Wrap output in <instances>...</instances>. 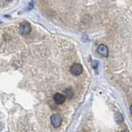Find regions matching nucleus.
Returning a JSON list of instances; mask_svg holds the SVG:
<instances>
[{
    "label": "nucleus",
    "mask_w": 132,
    "mask_h": 132,
    "mask_svg": "<svg viewBox=\"0 0 132 132\" xmlns=\"http://www.w3.org/2000/svg\"><path fill=\"white\" fill-rule=\"evenodd\" d=\"M51 124L53 125L54 127H60L61 123H62V118L60 115L58 114H53L51 117Z\"/></svg>",
    "instance_id": "obj_1"
},
{
    "label": "nucleus",
    "mask_w": 132,
    "mask_h": 132,
    "mask_svg": "<svg viewBox=\"0 0 132 132\" xmlns=\"http://www.w3.org/2000/svg\"><path fill=\"white\" fill-rule=\"evenodd\" d=\"M82 66L80 64H73L71 67H70V72H71L74 75H79L82 73Z\"/></svg>",
    "instance_id": "obj_2"
},
{
    "label": "nucleus",
    "mask_w": 132,
    "mask_h": 132,
    "mask_svg": "<svg viewBox=\"0 0 132 132\" xmlns=\"http://www.w3.org/2000/svg\"><path fill=\"white\" fill-rule=\"evenodd\" d=\"M20 29H21V31H22V33L23 35H28L31 31V27L28 22H24L21 24Z\"/></svg>",
    "instance_id": "obj_3"
},
{
    "label": "nucleus",
    "mask_w": 132,
    "mask_h": 132,
    "mask_svg": "<svg viewBox=\"0 0 132 132\" xmlns=\"http://www.w3.org/2000/svg\"><path fill=\"white\" fill-rule=\"evenodd\" d=\"M97 52L103 57H107L109 55L108 48H107L106 45H103V44L99 45V46L97 47Z\"/></svg>",
    "instance_id": "obj_4"
},
{
    "label": "nucleus",
    "mask_w": 132,
    "mask_h": 132,
    "mask_svg": "<svg viewBox=\"0 0 132 132\" xmlns=\"http://www.w3.org/2000/svg\"><path fill=\"white\" fill-rule=\"evenodd\" d=\"M54 100L57 104H63L65 102V96L61 93H56L54 96Z\"/></svg>",
    "instance_id": "obj_5"
},
{
    "label": "nucleus",
    "mask_w": 132,
    "mask_h": 132,
    "mask_svg": "<svg viewBox=\"0 0 132 132\" xmlns=\"http://www.w3.org/2000/svg\"><path fill=\"white\" fill-rule=\"evenodd\" d=\"M64 94H65V97L71 99L73 97V91L71 88H68L64 91Z\"/></svg>",
    "instance_id": "obj_6"
},
{
    "label": "nucleus",
    "mask_w": 132,
    "mask_h": 132,
    "mask_svg": "<svg viewBox=\"0 0 132 132\" xmlns=\"http://www.w3.org/2000/svg\"><path fill=\"white\" fill-rule=\"evenodd\" d=\"M123 121H124L123 116L121 114H120V113L117 114V116H116V121H117L118 124H121V123L123 122Z\"/></svg>",
    "instance_id": "obj_7"
},
{
    "label": "nucleus",
    "mask_w": 132,
    "mask_h": 132,
    "mask_svg": "<svg viewBox=\"0 0 132 132\" xmlns=\"http://www.w3.org/2000/svg\"><path fill=\"white\" fill-rule=\"evenodd\" d=\"M29 7H28V8H27V10H31L32 8H33V7H34V2L33 1H31L30 2V3H29V5H28Z\"/></svg>",
    "instance_id": "obj_8"
},
{
    "label": "nucleus",
    "mask_w": 132,
    "mask_h": 132,
    "mask_svg": "<svg viewBox=\"0 0 132 132\" xmlns=\"http://www.w3.org/2000/svg\"><path fill=\"white\" fill-rule=\"evenodd\" d=\"M97 64H98V62H97V61H96V60L93 61V67L94 69L97 68Z\"/></svg>",
    "instance_id": "obj_9"
},
{
    "label": "nucleus",
    "mask_w": 132,
    "mask_h": 132,
    "mask_svg": "<svg viewBox=\"0 0 132 132\" xmlns=\"http://www.w3.org/2000/svg\"><path fill=\"white\" fill-rule=\"evenodd\" d=\"M130 113H131V115H132V104H131V106H130Z\"/></svg>",
    "instance_id": "obj_10"
},
{
    "label": "nucleus",
    "mask_w": 132,
    "mask_h": 132,
    "mask_svg": "<svg viewBox=\"0 0 132 132\" xmlns=\"http://www.w3.org/2000/svg\"><path fill=\"white\" fill-rule=\"evenodd\" d=\"M121 132H128V131H126V130H122Z\"/></svg>",
    "instance_id": "obj_11"
},
{
    "label": "nucleus",
    "mask_w": 132,
    "mask_h": 132,
    "mask_svg": "<svg viewBox=\"0 0 132 132\" xmlns=\"http://www.w3.org/2000/svg\"><path fill=\"white\" fill-rule=\"evenodd\" d=\"M1 23H2V22H0V24H1Z\"/></svg>",
    "instance_id": "obj_12"
}]
</instances>
